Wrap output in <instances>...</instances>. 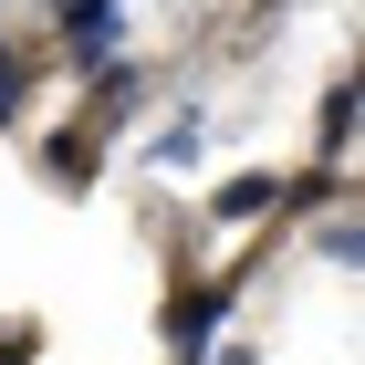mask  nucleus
<instances>
[{
    "label": "nucleus",
    "mask_w": 365,
    "mask_h": 365,
    "mask_svg": "<svg viewBox=\"0 0 365 365\" xmlns=\"http://www.w3.org/2000/svg\"><path fill=\"white\" fill-rule=\"evenodd\" d=\"M313 251L334 261V272H355V251H365V230H355V209H334V220H324V240H313Z\"/></svg>",
    "instance_id": "1a4fd4ad"
},
{
    "label": "nucleus",
    "mask_w": 365,
    "mask_h": 365,
    "mask_svg": "<svg viewBox=\"0 0 365 365\" xmlns=\"http://www.w3.org/2000/svg\"><path fill=\"white\" fill-rule=\"evenodd\" d=\"M272 209H282V178H272V168H251V178H230V188H209V220H230V230L272 220Z\"/></svg>",
    "instance_id": "39448f33"
},
{
    "label": "nucleus",
    "mask_w": 365,
    "mask_h": 365,
    "mask_svg": "<svg viewBox=\"0 0 365 365\" xmlns=\"http://www.w3.org/2000/svg\"><path fill=\"white\" fill-rule=\"evenodd\" d=\"M31 344L42 334H0V365H31Z\"/></svg>",
    "instance_id": "9d476101"
},
{
    "label": "nucleus",
    "mask_w": 365,
    "mask_h": 365,
    "mask_svg": "<svg viewBox=\"0 0 365 365\" xmlns=\"http://www.w3.org/2000/svg\"><path fill=\"white\" fill-rule=\"evenodd\" d=\"M198 136H209V94H188V105L168 115V136H157V168H188V157H198Z\"/></svg>",
    "instance_id": "0eeeda50"
},
{
    "label": "nucleus",
    "mask_w": 365,
    "mask_h": 365,
    "mask_svg": "<svg viewBox=\"0 0 365 365\" xmlns=\"http://www.w3.org/2000/svg\"><path fill=\"white\" fill-rule=\"evenodd\" d=\"M344 157H355V84L324 94V168H344Z\"/></svg>",
    "instance_id": "6e6552de"
},
{
    "label": "nucleus",
    "mask_w": 365,
    "mask_h": 365,
    "mask_svg": "<svg viewBox=\"0 0 365 365\" xmlns=\"http://www.w3.org/2000/svg\"><path fill=\"white\" fill-rule=\"evenodd\" d=\"M230 303H240V272H220V282H178V292H168V344H178V365H198V344H220Z\"/></svg>",
    "instance_id": "f03ea898"
},
{
    "label": "nucleus",
    "mask_w": 365,
    "mask_h": 365,
    "mask_svg": "<svg viewBox=\"0 0 365 365\" xmlns=\"http://www.w3.org/2000/svg\"><path fill=\"white\" fill-rule=\"evenodd\" d=\"M53 42L84 63V73L115 63V53H125V0H53Z\"/></svg>",
    "instance_id": "7ed1b4c3"
},
{
    "label": "nucleus",
    "mask_w": 365,
    "mask_h": 365,
    "mask_svg": "<svg viewBox=\"0 0 365 365\" xmlns=\"http://www.w3.org/2000/svg\"><path fill=\"white\" fill-rule=\"evenodd\" d=\"M146 94H157V63H146V53H115V63H94V94H84L73 125H84V136H125V125L146 115Z\"/></svg>",
    "instance_id": "f257e3e1"
},
{
    "label": "nucleus",
    "mask_w": 365,
    "mask_h": 365,
    "mask_svg": "<svg viewBox=\"0 0 365 365\" xmlns=\"http://www.w3.org/2000/svg\"><path fill=\"white\" fill-rule=\"evenodd\" d=\"M42 168H53V188H94V168H105V136H84V125H53V136H42Z\"/></svg>",
    "instance_id": "20e7f679"
},
{
    "label": "nucleus",
    "mask_w": 365,
    "mask_h": 365,
    "mask_svg": "<svg viewBox=\"0 0 365 365\" xmlns=\"http://www.w3.org/2000/svg\"><path fill=\"white\" fill-rule=\"evenodd\" d=\"M21 105H31V42H11V31H0V136L21 125Z\"/></svg>",
    "instance_id": "423d86ee"
}]
</instances>
